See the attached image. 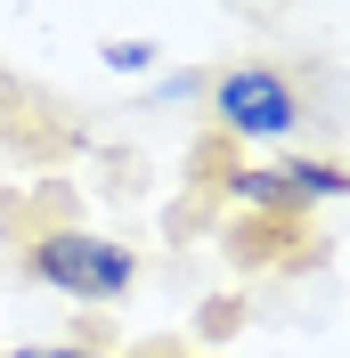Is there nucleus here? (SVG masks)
<instances>
[{
    "label": "nucleus",
    "instance_id": "f03ea898",
    "mask_svg": "<svg viewBox=\"0 0 350 358\" xmlns=\"http://www.w3.org/2000/svg\"><path fill=\"white\" fill-rule=\"evenodd\" d=\"M204 98H212L220 131H228V138H253V147H277V138L302 131V90L285 82L277 66H228Z\"/></svg>",
    "mask_w": 350,
    "mask_h": 358
},
{
    "label": "nucleus",
    "instance_id": "7ed1b4c3",
    "mask_svg": "<svg viewBox=\"0 0 350 358\" xmlns=\"http://www.w3.org/2000/svg\"><path fill=\"white\" fill-rule=\"evenodd\" d=\"M220 187H228V203L261 212V220H293V212H302V203H293V187H285V171H228Z\"/></svg>",
    "mask_w": 350,
    "mask_h": 358
},
{
    "label": "nucleus",
    "instance_id": "f257e3e1",
    "mask_svg": "<svg viewBox=\"0 0 350 358\" xmlns=\"http://www.w3.org/2000/svg\"><path fill=\"white\" fill-rule=\"evenodd\" d=\"M24 268L41 277L49 293L66 301H122L139 285V252L114 245V236H90V228H49L24 245Z\"/></svg>",
    "mask_w": 350,
    "mask_h": 358
},
{
    "label": "nucleus",
    "instance_id": "20e7f679",
    "mask_svg": "<svg viewBox=\"0 0 350 358\" xmlns=\"http://www.w3.org/2000/svg\"><path fill=\"white\" fill-rule=\"evenodd\" d=\"M277 171H285V187H293V203H334V196H350V171H342V163H309V155H285Z\"/></svg>",
    "mask_w": 350,
    "mask_h": 358
},
{
    "label": "nucleus",
    "instance_id": "39448f33",
    "mask_svg": "<svg viewBox=\"0 0 350 358\" xmlns=\"http://www.w3.org/2000/svg\"><path fill=\"white\" fill-rule=\"evenodd\" d=\"M98 57H106L114 73H155V66H163V49H155V41H106Z\"/></svg>",
    "mask_w": 350,
    "mask_h": 358
},
{
    "label": "nucleus",
    "instance_id": "0eeeda50",
    "mask_svg": "<svg viewBox=\"0 0 350 358\" xmlns=\"http://www.w3.org/2000/svg\"><path fill=\"white\" fill-rule=\"evenodd\" d=\"M0 358H90V350H74V342H24V350H0Z\"/></svg>",
    "mask_w": 350,
    "mask_h": 358
},
{
    "label": "nucleus",
    "instance_id": "423d86ee",
    "mask_svg": "<svg viewBox=\"0 0 350 358\" xmlns=\"http://www.w3.org/2000/svg\"><path fill=\"white\" fill-rule=\"evenodd\" d=\"M204 73H163V90H155V98H163V106H188V98H204Z\"/></svg>",
    "mask_w": 350,
    "mask_h": 358
}]
</instances>
